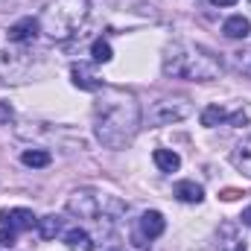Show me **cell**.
Wrapping results in <instances>:
<instances>
[{"label":"cell","mask_w":251,"mask_h":251,"mask_svg":"<svg viewBox=\"0 0 251 251\" xmlns=\"http://www.w3.org/2000/svg\"><path fill=\"white\" fill-rule=\"evenodd\" d=\"M41 32V24L35 21V18H21L18 24H12L9 26V41H15V44H24V41H32L35 35Z\"/></svg>","instance_id":"obj_10"},{"label":"cell","mask_w":251,"mask_h":251,"mask_svg":"<svg viewBox=\"0 0 251 251\" xmlns=\"http://www.w3.org/2000/svg\"><path fill=\"white\" fill-rule=\"evenodd\" d=\"M94 102V131L105 149H126L140 128V102L123 88L97 91Z\"/></svg>","instance_id":"obj_1"},{"label":"cell","mask_w":251,"mask_h":251,"mask_svg":"<svg viewBox=\"0 0 251 251\" xmlns=\"http://www.w3.org/2000/svg\"><path fill=\"white\" fill-rule=\"evenodd\" d=\"M210 3H213V6H234L237 0H210Z\"/></svg>","instance_id":"obj_25"},{"label":"cell","mask_w":251,"mask_h":251,"mask_svg":"<svg viewBox=\"0 0 251 251\" xmlns=\"http://www.w3.org/2000/svg\"><path fill=\"white\" fill-rule=\"evenodd\" d=\"M249 32H251V21L249 18H243V15H231V18L222 24V35H225V38L240 41V38H246Z\"/></svg>","instance_id":"obj_12"},{"label":"cell","mask_w":251,"mask_h":251,"mask_svg":"<svg viewBox=\"0 0 251 251\" xmlns=\"http://www.w3.org/2000/svg\"><path fill=\"white\" fill-rule=\"evenodd\" d=\"M240 196H246V193H243V190H234V187H228V190L219 193V199H225V201H237Z\"/></svg>","instance_id":"obj_22"},{"label":"cell","mask_w":251,"mask_h":251,"mask_svg":"<svg viewBox=\"0 0 251 251\" xmlns=\"http://www.w3.org/2000/svg\"><path fill=\"white\" fill-rule=\"evenodd\" d=\"M249 120V114L240 108V111H228L225 105H207L204 111H201V126H207V128H213V126H222V123H228V126H243Z\"/></svg>","instance_id":"obj_6"},{"label":"cell","mask_w":251,"mask_h":251,"mask_svg":"<svg viewBox=\"0 0 251 251\" xmlns=\"http://www.w3.org/2000/svg\"><path fill=\"white\" fill-rule=\"evenodd\" d=\"M67 210L79 219H97L100 210H102V196L97 190H73L70 199H67Z\"/></svg>","instance_id":"obj_5"},{"label":"cell","mask_w":251,"mask_h":251,"mask_svg":"<svg viewBox=\"0 0 251 251\" xmlns=\"http://www.w3.org/2000/svg\"><path fill=\"white\" fill-rule=\"evenodd\" d=\"M164 73L173 79H190V82H210L222 76V59L199 44L176 41L164 53Z\"/></svg>","instance_id":"obj_2"},{"label":"cell","mask_w":251,"mask_h":251,"mask_svg":"<svg viewBox=\"0 0 251 251\" xmlns=\"http://www.w3.org/2000/svg\"><path fill=\"white\" fill-rule=\"evenodd\" d=\"M152 161L158 164V170H161V173H176V170L181 167V158H178L173 149H155Z\"/></svg>","instance_id":"obj_16"},{"label":"cell","mask_w":251,"mask_h":251,"mask_svg":"<svg viewBox=\"0 0 251 251\" xmlns=\"http://www.w3.org/2000/svg\"><path fill=\"white\" fill-rule=\"evenodd\" d=\"M173 196H176L178 201L199 204V201L204 199V190H201V184H196V181H178V184H176V190H173Z\"/></svg>","instance_id":"obj_13"},{"label":"cell","mask_w":251,"mask_h":251,"mask_svg":"<svg viewBox=\"0 0 251 251\" xmlns=\"http://www.w3.org/2000/svg\"><path fill=\"white\" fill-rule=\"evenodd\" d=\"M234 59H237V67L251 76V50H240V53H234Z\"/></svg>","instance_id":"obj_20"},{"label":"cell","mask_w":251,"mask_h":251,"mask_svg":"<svg viewBox=\"0 0 251 251\" xmlns=\"http://www.w3.org/2000/svg\"><path fill=\"white\" fill-rule=\"evenodd\" d=\"M193 114V102L187 97H173V100H158L149 108V123L155 126H170V123H181Z\"/></svg>","instance_id":"obj_4"},{"label":"cell","mask_w":251,"mask_h":251,"mask_svg":"<svg viewBox=\"0 0 251 251\" xmlns=\"http://www.w3.org/2000/svg\"><path fill=\"white\" fill-rule=\"evenodd\" d=\"M219 243H222V251H246V240L237 237V228L231 222L219 228Z\"/></svg>","instance_id":"obj_15"},{"label":"cell","mask_w":251,"mask_h":251,"mask_svg":"<svg viewBox=\"0 0 251 251\" xmlns=\"http://www.w3.org/2000/svg\"><path fill=\"white\" fill-rule=\"evenodd\" d=\"M249 3H251V0H249Z\"/></svg>","instance_id":"obj_26"},{"label":"cell","mask_w":251,"mask_h":251,"mask_svg":"<svg viewBox=\"0 0 251 251\" xmlns=\"http://www.w3.org/2000/svg\"><path fill=\"white\" fill-rule=\"evenodd\" d=\"M0 225L3 228H12L15 234H21V231H32L38 225V219L26 207H12V210H0Z\"/></svg>","instance_id":"obj_7"},{"label":"cell","mask_w":251,"mask_h":251,"mask_svg":"<svg viewBox=\"0 0 251 251\" xmlns=\"http://www.w3.org/2000/svg\"><path fill=\"white\" fill-rule=\"evenodd\" d=\"M38 234H41V240H56V237L62 234V219H59L56 213L41 216V219H38Z\"/></svg>","instance_id":"obj_17"},{"label":"cell","mask_w":251,"mask_h":251,"mask_svg":"<svg viewBox=\"0 0 251 251\" xmlns=\"http://www.w3.org/2000/svg\"><path fill=\"white\" fill-rule=\"evenodd\" d=\"M240 219H243V225H249V228H251V207L243 210V216H240Z\"/></svg>","instance_id":"obj_24"},{"label":"cell","mask_w":251,"mask_h":251,"mask_svg":"<svg viewBox=\"0 0 251 251\" xmlns=\"http://www.w3.org/2000/svg\"><path fill=\"white\" fill-rule=\"evenodd\" d=\"M164 228H167V222H164V216L158 213V210H146L143 216H140V222H137V240H155V237H161L164 234Z\"/></svg>","instance_id":"obj_9"},{"label":"cell","mask_w":251,"mask_h":251,"mask_svg":"<svg viewBox=\"0 0 251 251\" xmlns=\"http://www.w3.org/2000/svg\"><path fill=\"white\" fill-rule=\"evenodd\" d=\"M231 164H234L243 176H249L251 178V134L249 137H243V140L231 149Z\"/></svg>","instance_id":"obj_11"},{"label":"cell","mask_w":251,"mask_h":251,"mask_svg":"<svg viewBox=\"0 0 251 251\" xmlns=\"http://www.w3.org/2000/svg\"><path fill=\"white\" fill-rule=\"evenodd\" d=\"M91 56H94V62H97V64L111 62V44H108V41H102V38H97V41L91 44Z\"/></svg>","instance_id":"obj_19"},{"label":"cell","mask_w":251,"mask_h":251,"mask_svg":"<svg viewBox=\"0 0 251 251\" xmlns=\"http://www.w3.org/2000/svg\"><path fill=\"white\" fill-rule=\"evenodd\" d=\"M91 15V0H50L38 18L41 32L53 41H67L82 29V24Z\"/></svg>","instance_id":"obj_3"},{"label":"cell","mask_w":251,"mask_h":251,"mask_svg":"<svg viewBox=\"0 0 251 251\" xmlns=\"http://www.w3.org/2000/svg\"><path fill=\"white\" fill-rule=\"evenodd\" d=\"M15 237H18V234H15L12 228H3V225H0V249H12V246H15Z\"/></svg>","instance_id":"obj_21"},{"label":"cell","mask_w":251,"mask_h":251,"mask_svg":"<svg viewBox=\"0 0 251 251\" xmlns=\"http://www.w3.org/2000/svg\"><path fill=\"white\" fill-rule=\"evenodd\" d=\"M21 161H24L26 167H32V170H41V167H47L53 158H50V152H44V149H26V152L21 155Z\"/></svg>","instance_id":"obj_18"},{"label":"cell","mask_w":251,"mask_h":251,"mask_svg":"<svg viewBox=\"0 0 251 251\" xmlns=\"http://www.w3.org/2000/svg\"><path fill=\"white\" fill-rule=\"evenodd\" d=\"M70 76H73V85L79 88V91H91V94H97V91H102L105 85H102V79L94 73V67L85 62H76L70 67Z\"/></svg>","instance_id":"obj_8"},{"label":"cell","mask_w":251,"mask_h":251,"mask_svg":"<svg viewBox=\"0 0 251 251\" xmlns=\"http://www.w3.org/2000/svg\"><path fill=\"white\" fill-rule=\"evenodd\" d=\"M0 120H12V108H6L3 102H0Z\"/></svg>","instance_id":"obj_23"},{"label":"cell","mask_w":251,"mask_h":251,"mask_svg":"<svg viewBox=\"0 0 251 251\" xmlns=\"http://www.w3.org/2000/svg\"><path fill=\"white\" fill-rule=\"evenodd\" d=\"M64 246H67L70 251H94V240H91L88 231H82V228H70V231L64 234Z\"/></svg>","instance_id":"obj_14"}]
</instances>
